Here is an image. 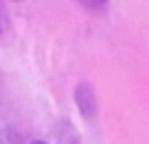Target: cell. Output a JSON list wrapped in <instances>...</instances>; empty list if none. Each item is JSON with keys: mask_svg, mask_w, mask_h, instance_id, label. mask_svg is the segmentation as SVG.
<instances>
[{"mask_svg": "<svg viewBox=\"0 0 149 144\" xmlns=\"http://www.w3.org/2000/svg\"><path fill=\"white\" fill-rule=\"evenodd\" d=\"M76 105L81 110L83 117H95L98 112V100H95V90L88 81H81L78 88H76Z\"/></svg>", "mask_w": 149, "mask_h": 144, "instance_id": "6da1fadb", "label": "cell"}, {"mask_svg": "<svg viewBox=\"0 0 149 144\" xmlns=\"http://www.w3.org/2000/svg\"><path fill=\"white\" fill-rule=\"evenodd\" d=\"M83 5H88V8H105L108 5V0H81Z\"/></svg>", "mask_w": 149, "mask_h": 144, "instance_id": "7a4b0ae2", "label": "cell"}, {"mask_svg": "<svg viewBox=\"0 0 149 144\" xmlns=\"http://www.w3.org/2000/svg\"><path fill=\"white\" fill-rule=\"evenodd\" d=\"M32 144H47V142H42V139H34V142H32Z\"/></svg>", "mask_w": 149, "mask_h": 144, "instance_id": "3957f363", "label": "cell"}]
</instances>
